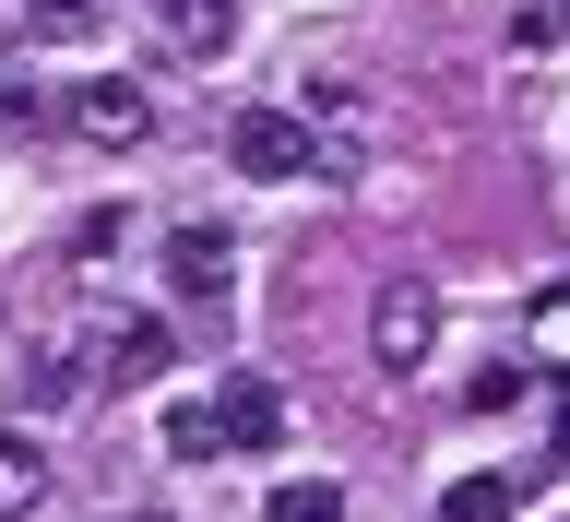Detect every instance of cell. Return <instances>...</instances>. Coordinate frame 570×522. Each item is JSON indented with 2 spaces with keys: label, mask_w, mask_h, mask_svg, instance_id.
Instances as JSON below:
<instances>
[{
  "label": "cell",
  "mask_w": 570,
  "mask_h": 522,
  "mask_svg": "<svg viewBox=\"0 0 570 522\" xmlns=\"http://www.w3.org/2000/svg\"><path fill=\"white\" fill-rule=\"evenodd\" d=\"M167 452H178V463L214 452V416H203V404H178V416H167Z\"/></svg>",
  "instance_id": "14"
},
{
  "label": "cell",
  "mask_w": 570,
  "mask_h": 522,
  "mask_svg": "<svg viewBox=\"0 0 570 522\" xmlns=\"http://www.w3.org/2000/svg\"><path fill=\"white\" fill-rule=\"evenodd\" d=\"M203 416H214V452H274L285 440V392L262 381V368H226Z\"/></svg>",
  "instance_id": "2"
},
{
  "label": "cell",
  "mask_w": 570,
  "mask_h": 522,
  "mask_svg": "<svg viewBox=\"0 0 570 522\" xmlns=\"http://www.w3.org/2000/svg\"><path fill=\"white\" fill-rule=\"evenodd\" d=\"M226 167L238 178H321L309 107H238V119H226Z\"/></svg>",
  "instance_id": "1"
},
{
  "label": "cell",
  "mask_w": 570,
  "mask_h": 522,
  "mask_svg": "<svg viewBox=\"0 0 570 522\" xmlns=\"http://www.w3.org/2000/svg\"><path fill=\"white\" fill-rule=\"evenodd\" d=\"M155 24H167L178 60H214V48L238 36V0H155Z\"/></svg>",
  "instance_id": "7"
},
{
  "label": "cell",
  "mask_w": 570,
  "mask_h": 522,
  "mask_svg": "<svg viewBox=\"0 0 570 522\" xmlns=\"http://www.w3.org/2000/svg\"><path fill=\"white\" fill-rule=\"evenodd\" d=\"M24 392H36V404H83V368H71V356H36Z\"/></svg>",
  "instance_id": "12"
},
{
  "label": "cell",
  "mask_w": 570,
  "mask_h": 522,
  "mask_svg": "<svg viewBox=\"0 0 570 522\" xmlns=\"http://www.w3.org/2000/svg\"><path fill=\"white\" fill-rule=\"evenodd\" d=\"M167 285L178 297H226L238 285V238L226 226H167Z\"/></svg>",
  "instance_id": "4"
},
{
  "label": "cell",
  "mask_w": 570,
  "mask_h": 522,
  "mask_svg": "<svg viewBox=\"0 0 570 522\" xmlns=\"http://www.w3.org/2000/svg\"><path fill=\"white\" fill-rule=\"evenodd\" d=\"M262 522H345V487L297 475V487H274V499H262Z\"/></svg>",
  "instance_id": "11"
},
{
  "label": "cell",
  "mask_w": 570,
  "mask_h": 522,
  "mask_svg": "<svg viewBox=\"0 0 570 522\" xmlns=\"http://www.w3.org/2000/svg\"><path fill=\"white\" fill-rule=\"evenodd\" d=\"M71 131L107 142V155H131V142L155 131V107H142V83H83V96H71Z\"/></svg>",
  "instance_id": "5"
},
{
  "label": "cell",
  "mask_w": 570,
  "mask_h": 522,
  "mask_svg": "<svg viewBox=\"0 0 570 522\" xmlns=\"http://www.w3.org/2000/svg\"><path fill=\"white\" fill-rule=\"evenodd\" d=\"M107 12H119V0H12L24 48H83V36H107Z\"/></svg>",
  "instance_id": "6"
},
{
  "label": "cell",
  "mask_w": 570,
  "mask_h": 522,
  "mask_svg": "<svg viewBox=\"0 0 570 522\" xmlns=\"http://www.w3.org/2000/svg\"><path fill=\"white\" fill-rule=\"evenodd\" d=\"M534 345L570 356V285H547V297H534Z\"/></svg>",
  "instance_id": "13"
},
{
  "label": "cell",
  "mask_w": 570,
  "mask_h": 522,
  "mask_svg": "<svg viewBox=\"0 0 570 522\" xmlns=\"http://www.w3.org/2000/svg\"><path fill=\"white\" fill-rule=\"evenodd\" d=\"M131 522H167V511H131Z\"/></svg>",
  "instance_id": "17"
},
{
  "label": "cell",
  "mask_w": 570,
  "mask_h": 522,
  "mask_svg": "<svg viewBox=\"0 0 570 522\" xmlns=\"http://www.w3.org/2000/svg\"><path fill=\"white\" fill-rule=\"evenodd\" d=\"M523 392H534V381H523V368H488V381L463 392V404H475V416H499V404H523Z\"/></svg>",
  "instance_id": "15"
},
{
  "label": "cell",
  "mask_w": 570,
  "mask_h": 522,
  "mask_svg": "<svg viewBox=\"0 0 570 522\" xmlns=\"http://www.w3.org/2000/svg\"><path fill=\"white\" fill-rule=\"evenodd\" d=\"M107 368H119V381H155V368H167V321H119V333H107Z\"/></svg>",
  "instance_id": "10"
},
{
  "label": "cell",
  "mask_w": 570,
  "mask_h": 522,
  "mask_svg": "<svg viewBox=\"0 0 570 522\" xmlns=\"http://www.w3.org/2000/svg\"><path fill=\"white\" fill-rule=\"evenodd\" d=\"M559 463H570V392H559Z\"/></svg>",
  "instance_id": "16"
},
{
  "label": "cell",
  "mask_w": 570,
  "mask_h": 522,
  "mask_svg": "<svg viewBox=\"0 0 570 522\" xmlns=\"http://www.w3.org/2000/svg\"><path fill=\"white\" fill-rule=\"evenodd\" d=\"M368 345H381V368H416V356L440 345V297H428V285H381V309H368Z\"/></svg>",
  "instance_id": "3"
},
{
  "label": "cell",
  "mask_w": 570,
  "mask_h": 522,
  "mask_svg": "<svg viewBox=\"0 0 570 522\" xmlns=\"http://www.w3.org/2000/svg\"><path fill=\"white\" fill-rule=\"evenodd\" d=\"M511 511H523L511 475H452V487H440V522H511Z\"/></svg>",
  "instance_id": "8"
},
{
  "label": "cell",
  "mask_w": 570,
  "mask_h": 522,
  "mask_svg": "<svg viewBox=\"0 0 570 522\" xmlns=\"http://www.w3.org/2000/svg\"><path fill=\"white\" fill-rule=\"evenodd\" d=\"M36 499H48V463H36V440H12V427H0V522H24Z\"/></svg>",
  "instance_id": "9"
}]
</instances>
